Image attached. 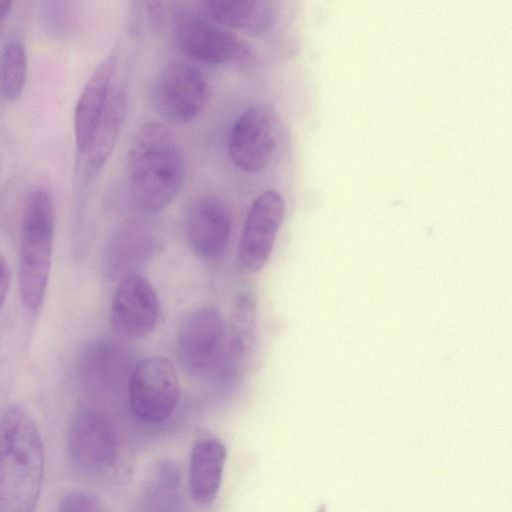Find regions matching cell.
Listing matches in <instances>:
<instances>
[{
	"mask_svg": "<svg viewBox=\"0 0 512 512\" xmlns=\"http://www.w3.org/2000/svg\"><path fill=\"white\" fill-rule=\"evenodd\" d=\"M11 6V1L0 0V28L3 25L5 19L8 17L11 10Z\"/></svg>",
	"mask_w": 512,
	"mask_h": 512,
	"instance_id": "cell-23",
	"label": "cell"
},
{
	"mask_svg": "<svg viewBox=\"0 0 512 512\" xmlns=\"http://www.w3.org/2000/svg\"><path fill=\"white\" fill-rule=\"evenodd\" d=\"M226 458V447L217 438L205 437L194 443L189 461V486L197 503L208 505L216 499Z\"/></svg>",
	"mask_w": 512,
	"mask_h": 512,
	"instance_id": "cell-16",
	"label": "cell"
},
{
	"mask_svg": "<svg viewBox=\"0 0 512 512\" xmlns=\"http://www.w3.org/2000/svg\"><path fill=\"white\" fill-rule=\"evenodd\" d=\"M208 13L218 23L250 35L268 31L274 20V11L267 1H208Z\"/></svg>",
	"mask_w": 512,
	"mask_h": 512,
	"instance_id": "cell-19",
	"label": "cell"
},
{
	"mask_svg": "<svg viewBox=\"0 0 512 512\" xmlns=\"http://www.w3.org/2000/svg\"><path fill=\"white\" fill-rule=\"evenodd\" d=\"M42 437L30 412L8 407L0 416V512H35L44 478Z\"/></svg>",
	"mask_w": 512,
	"mask_h": 512,
	"instance_id": "cell-1",
	"label": "cell"
},
{
	"mask_svg": "<svg viewBox=\"0 0 512 512\" xmlns=\"http://www.w3.org/2000/svg\"><path fill=\"white\" fill-rule=\"evenodd\" d=\"M232 214L227 204L212 195L196 198L189 206L185 233L191 252L202 260L221 257L230 240Z\"/></svg>",
	"mask_w": 512,
	"mask_h": 512,
	"instance_id": "cell-11",
	"label": "cell"
},
{
	"mask_svg": "<svg viewBox=\"0 0 512 512\" xmlns=\"http://www.w3.org/2000/svg\"><path fill=\"white\" fill-rule=\"evenodd\" d=\"M110 53L94 69L85 83L74 111V137L77 150L85 153L95 126L105 107L115 66Z\"/></svg>",
	"mask_w": 512,
	"mask_h": 512,
	"instance_id": "cell-14",
	"label": "cell"
},
{
	"mask_svg": "<svg viewBox=\"0 0 512 512\" xmlns=\"http://www.w3.org/2000/svg\"><path fill=\"white\" fill-rule=\"evenodd\" d=\"M27 66V52L23 42L16 39L7 42L0 54V94L7 101H14L21 96Z\"/></svg>",
	"mask_w": 512,
	"mask_h": 512,
	"instance_id": "cell-20",
	"label": "cell"
},
{
	"mask_svg": "<svg viewBox=\"0 0 512 512\" xmlns=\"http://www.w3.org/2000/svg\"><path fill=\"white\" fill-rule=\"evenodd\" d=\"M67 451L71 463L81 472L99 474L111 468L119 445L106 416L88 407L76 411L67 432Z\"/></svg>",
	"mask_w": 512,
	"mask_h": 512,
	"instance_id": "cell-9",
	"label": "cell"
},
{
	"mask_svg": "<svg viewBox=\"0 0 512 512\" xmlns=\"http://www.w3.org/2000/svg\"><path fill=\"white\" fill-rule=\"evenodd\" d=\"M55 233V211L42 188L29 192L20 223L18 284L23 306L35 312L42 306L49 282Z\"/></svg>",
	"mask_w": 512,
	"mask_h": 512,
	"instance_id": "cell-3",
	"label": "cell"
},
{
	"mask_svg": "<svg viewBox=\"0 0 512 512\" xmlns=\"http://www.w3.org/2000/svg\"><path fill=\"white\" fill-rule=\"evenodd\" d=\"M132 412L146 423H160L175 411L180 384L173 364L165 357L144 358L133 368L128 384Z\"/></svg>",
	"mask_w": 512,
	"mask_h": 512,
	"instance_id": "cell-4",
	"label": "cell"
},
{
	"mask_svg": "<svg viewBox=\"0 0 512 512\" xmlns=\"http://www.w3.org/2000/svg\"><path fill=\"white\" fill-rule=\"evenodd\" d=\"M10 286V270L5 257L0 252V310L3 307Z\"/></svg>",
	"mask_w": 512,
	"mask_h": 512,
	"instance_id": "cell-22",
	"label": "cell"
},
{
	"mask_svg": "<svg viewBox=\"0 0 512 512\" xmlns=\"http://www.w3.org/2000/svg\"><path fill=\"white\" fill-rule=\"evenodd\" d=\"M278 133V118L270 105L250 106L230 129L227 144L231 161L242 171L261 172L274 154Z\"/></svg>",
	"mask_w": 512,
	"mask_h": 512,
	"instance_id": "cell-7",
	"label": "cell"
},
{
	"mask_svg": "<svg viewBox=\"0 0 512 512\" xmlns=\"http://www.w3.org/2000/svg\"><path fill=\"white\" fill-rule=\"evenodd\" d=\"M185 162L173 133L148 122L132 139L127 156L128 190L134 205L146 213L165 209L178 195Z\"/></svg>",
	"mask_w": 512,
	"mask_h": 512,
	"instance_id": "cell-2",
	"label": "cell"
},
{
	"mask_svg": "<svg viewBox=\"0 0 512 512\" xmlns=\"http://www.w3.org/2000/svg\"><path fill=\"white\" fill-rule=\"evenodd\" d=\"M128 107V93L122 84H111L110 92L85 151L91 172L97 173L110 158L121 132Z\"/></svg>",
	"mask_w": 512,
	"mask_h": 512,
	"instance_id": "cell-17",
	"label": "cell"
},
{
	"mask_svg": "<svg viewBox=\"0 0 512 512\" xmlns=\"http://www.w3.org/2000/svg\"><path fill=\"white\" fill-rule=\"evenodd\" d=\"M160 315V303L151 283L132 273L122 278L111 305L113 330L122 338L137 340L148 336Z\"/></svg>",
	"mask_w": 512,
	"mask_h": 512,
	"instance_id": "cell-10",
	"label": "cell"
},
{
	"mask_svg": "<svg viewBox=\"0 0 512 512\" xmlns=\"http://www.w3.org/2000/svg\"><path fill=\"white\" fill-rule=\"evenodd\" d=\"M176 39L190 58L210 63L238 62L250 55V47L233 33L195 17H183L177 23Z\"/></svg>",
	"mask_w": 512,
	"mask_h": 512,
	"instance_id": "cell-12",
	"label": "cell"
},
{
	"mask_svg": "<svg viewBox=\"0 0 512 512\" xmlns=\"http://www.w3.org/2000/svg\"><path fill=\"white\" fill-rule=\"evenodd\" d=\"M117 346L105 341L88 344L79 359V377L87 392L96 396H106L127 377V367Z\"/></svg>",
	"mask_w": 512,
	"mask_h": 512,
	"instance_id": "cell-13",
	"label": "cell"
},
{
	"mask_svg": "<svg viewBox=\"0 0 512 512\" xmlns=\"http://www.w3.org/2000/svg\"><path fill=\"white\" fill-rule=\"evenodd\" d=\"M285 216V201L275 190L254 200L243 224L236 255V269L244 275L259 272L267 263Z\"/></svg>",
	"mask_w": 512,
	"mask_h": 512,
	"instance_id": "cell-8",
	"label": "cell"
},
{
	"mask_svg": "<svg viewBox=\"0 0 512 512\" xmlns=\"http://www.w3.org/2000/svg\"><path fill=\"white\" fill-rule=\"evenodd\" d=\"M154 234L138 222H126L115 231L105 253V269L112 278H124L141 266L156 247Z\"/></svg>",
	"mask_w": 512,
	"mask_h": 512,
	"instance_id": "cell-15",
	"label": "cell"
},
{
	"mask_svg": "<svg viewBox=\"0 0 512 512\" xmlns=\"http://www.w3.org/2000/svg\"><path fill=\"white\" fill-rule=\"evenodd\" d=\"M56 512H105L99 498L94 494L76 490L66 494Z\"/></svg>",
	"mask_w": 512,
	"mask_h": 512,
	"instance_id": "cell-21",
	"label": "cell"
},
{
	"mask_svg": "<svg viewBox=\"0 0 512 512\" xmlns=\"http://www.w3.org/2000/svg\"><path fill=\"white\" fill-rule=\"evenodd\" d=\"M257 328V296L249 285L238 289L233 298L229 326L227 355L223 360L236 364L246 358L252 349Z\"/></svg>",
	"mask_w": 512,
	"mask_h": 512,
	"instance_id": "cell-18",
	"label": "cell"
},
{
	"mask_svg": "<svg viewBox=\"0 0 512 512\" xmlns=\"http://www.w3.org/2000/svg\"><path fill=\"white\" fill-rule=\"evenodd\" d=\"M227 328L217 307L206 305L189 313L176 338L178 362L188 375L201 377L219 365Z\"/></svg>",
	"mask_w": 512,
	"mask_h": 512,
	"instance_id": "cell-6",
	"label": "cell"
},
{
	"mask_svg": "<svg viewBox=\"0 0 512 512\" xmlns=\"http://www.w3.org/2000/svg\"><path fill=\"white\" fill-rule=\"evenodd\" d=\"M156 113L167 122L184 125L203 110L208 98L205 78L195 67L172 62L155 76L149 92Z\"/></svg>",
	"mask_w": 512,
	"mask_h": 512,
	"instance_id": "cell-5",
	"label": "cell"
}]
</instances>
